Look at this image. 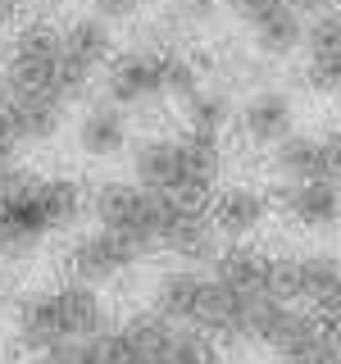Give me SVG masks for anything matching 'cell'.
I'll list each match as a JSON object with an SVG mask.
<instances>
[{
  "label": "cell",
  "mask_w": 341,
  "mask_h": 364,
  "mask_svg": "<svg viewBox=\"0 0 341 364\" xmlns=\"http://www.w3.org/2000/svg\"><path fill=\"white\" fill-rule=\"evenodd\" d=\"M136 250L141 246H132L128 237H119V232H91L82 237V242L73 246V273L82 282H109L114 273H123L136 259Z\"/></svg>",
  "instance_id": "3"
},
{
  "label": "cell",
  "mask_w": 341,
  "mask_h": 364,
  "mask_svg": "<svg viewBox=\"0 0 341 364\" xmlns=\"http://www.w3.org/2000/svg\"><path fill=\"white\" fill-rule=\"evenodd\" d=\"M291 128V105L287 96H278V91H269V96H255L246 105V132L255 136V141H273V136H282Z\"/></svg>",
  "instance_id": "7"
},
{
  "label": "cell",
  "mask_w": 341,
  "mask_h": 364,
  "mask_svg": "<svg viewBox=\"0 0 341 364\" xmlns=\"http://www.w3.org/2000/svg\"><path fill=\"white\" fill-rule=\"evenodd\" d=\"M109 60V23L105 18H73L60 28V87L64 96H73L77 87Z\"/></svg>",
  "instance_id": "2"
},
{
  "label": "cell",
  "mask_w": 341,
  "mask_h": 364,
  "mask_svg": "<svg viewBox=\"0 0 341 364\" xmlns=\"http://www.w3.org/2000/svg\"><path fill=\"white\" fill-rule=\"evenodd\" d=\"M128 141V123H123V114L114 105H96L87 109V119L77 123V146H82L87 155H114L119 146Z\"/></svg>",
  "instance_id": "5"
},
{
  "label": "cell",
  "mask_w": 341,
  "mask_h": 364,
  "mask_svg": "<svg viewBox=\"0 0 341 364\" xmlns=\"http://www.w3.org/2000/svg\"><path fill=\"white\" fill-rule=\"evenodd\" d=\"M45 364H87V346H68V341H55L45 350Z\"/></svg>",
  "instance_id": "11"
},
{
  "label": "cell",
  "mask_w": 341,
  "mask_h": 364,
  "mask_svg": "<svg viewBox=\"0 0 341 364\" xmlns=\"http://www.w3.org/2000/svg\"><path fill=\"white\" fill-rule=\"evenodd\" d=\"M223 100L219 96H191V119H196V128H219V123H223Z\"/></svg>",
  "instance_id": "10"
},
{
  "label": "cell",
  "mask_w": 341,
  "mask_h": 364,
  "mask_svg": "<svg viewBox=\"0 0 341 364\" xmlns=\"http://www.w3.org/2000/svg\"><path fill=\"white\" fill-rule=\"evenodd\" d=\"M287 205H291L296 219L310 223V228H328V223H337V214H341V200L328 182H301Z\"/></svg>",
  "instance_id": "6"
},
{
  "label": "cell",
  "mask_w": 341,
  "mask_h": 364,
  "mask_svg": "<svg viewBox=\"0 0 341 364\" xmlns=\"http://www.w3.org/2000/svg\"><path fill=\"white\" fill-rule=\"evenodd\" d=\"M5 109H9V82L0 77V114H5Z\"/></svg>",
  "instance_id": "14"
},
{
  "label": "cell",
  "mask_w": 341,
  "mask_h": 364,
  "mask_svg": "<svg viewBox=\"0 0 341 364\" xmlns=\"http://www.w3.org/2000/svg\"><path fill=\"white\" fill-rule=\"evenodd\" d=\"M159 205H164V200H155L151 191L128 187V182H105V187L96 191V214H100V223H105L109 232L128 237L132 246L155 242Z\"/></svg>",
  "instance_id": "1"
},
{
  "label": "cell",
  "mask_w": 341,
  "mask_h": 364,
  "mask_svg": "<svg viewBox=\"0 0 341 364\" xmlns=\"http://www.w3.org/2000/svg\"><path fill=\"white\" fill-rule=\"evenodd\" d=\"M141 9V0H96V14L100 18H128Z\"/></svg>",
  "instance_id": "12"
},
{
  "label": "cell",
  "mask_w": 341,
  "mask_h": 364,
  "mask_svg": "<svg viewBox=\"0 0 341 364\" xmlns=\"http://www.w3.org/2000/svg\"><path fill=\"white\" fill-rule=\"evenodd\" d=\"M105 82L119 105L155 100V96H164V60H155V55H123V60H114Z\"/></svg>",
  "instance_id": "4"
},
{
  "label": "cell",
  "mask_w": 341,
  "mask_h": 364,
  "mask_svg": "<svg viewBox=\"0 0 341 364\" xmlns=\"http://www.w3.org/2000/svg\"><path fill=\"white\" fill-rule=\"evenodd\" d=\"M214 219H219L227 232H250V228H259V219H264V196H259V191H246V187H232L214 205Z\"/></svg>",
  "instance_id": "8"
},
{
  "label": "cell",
  "mask_w": 341,
  "mask_h": 364,
  "mask_svg": "<svg viewBox=\"0 0 341 364\" xmlns=\"http://www.w3.org/2000/svg\"><path fill=\"white\" fill-rule=\"evenodd\" d=\"M18 9H23V0H0V28H5V23L18 14Z\"/></svg>",
  "instance_id": "13"
},
{
  "label": "cell",
  "mask_w": 341,
  "mask_h": 364,
  "mask_svg": "<svg viewBox=\"0 0 341 364\" xmlns=\"http://www.w3.org/2000/svg\"><path fill=\"white\" fill-rule=\"evenodd\" d=\"M219 9V0H168V23H178V28H196Z\"/></svg>",
  "instance_id": "9"
}]
</instances>
